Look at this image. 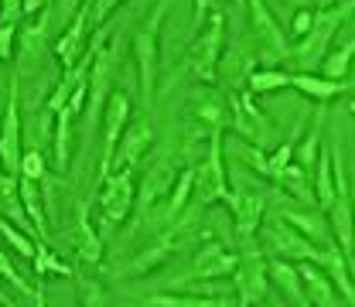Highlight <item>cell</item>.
<instances>
[{
	"label": "cell",
	"instance_id": "1",
	"mask_svg": "<svg viewBox=\"0 0 355 307\" xmlns=\"http://www.w3.org/2000/svg\"><path fill=\"white\" fill-rule=\"evenodd\" d=\"M352 10V3H345V7H328V10H318V21H314V28H311L308 35L301 38L297 48H291L287 51V58L301 69V72H311V69H318L324 58H328V44L331 38L338 35V24L345 21V14Z\"/></svg>",
	"mask_w": 355,
	"mask_h": 307
},
{
	"label": "cell",
	"instance_id": "2",
	"mask_svg": "<svg viewBox=\"0 0 355 307\" xmlns=\"http://www.w3.org/2000/svg\"><path fill=\"white\" fill-rule=\"evenodd\" d=\"M195 191H198L202 205H219V202L229 198V181H225V168H222L219 127L209 133V154H205V161L195 168Z\"/></svg>",
	"mask_w": 355,
	"mask_h": 307
},
{
	"label": "cell",
	"instance_id": "3",
	"mask_svg": "<svg viewBox=\"0 0 355 307\" xmlns=\"http://www.w3.org/2000/svg\"><path fill=\"white\" fill-rule=\"evenodd\" d=\"M127 116H130V96L123 92H113L106 99V116H103V157H99V177L113 175V157H116V147H120V137L127 130Z\"/></svg>",
	"mask_w": 355,
	"mask_h": 307
},
{
	"label": "cell",
	"instance_id": "4",
	"mask_svg": "<svg viewBox=\"0 0 355 307\" xmlns=\"http://www.w3.org/2000/svg\"><path fill=\"white\" fill-rule=\"evenodd\" d=\"M263 236H266V243L284 256V260H321V246L318 243H311L308 236L301 232V229H294L287 219H277V222H270L263 229Z\"/></svg>",
	"mask_w": 355,
	"mask_h": 307
},
{
	"label": "cell",
	"instance_id": "5",
	"mask_svg": "<svg viewBox=\"0 0 355 307\" xmlns=\"http://www.w3.org/2000/svg\"><path fill=\"white\" fill-rule=\"evenodd\" d=\"M266 260L263 253L257 249H246L239 256V266H236V297L239 304H260L266 301Z\"/></svg>",
	"mask_w": 355,
	"mask_h": 307
},
{
	"label": "cell",
	"instance_id": "6",
	"mask_svg": "<svg viewBox=\"0 0 355 307\" xmlns=\"http://www.w3.org/2000/svg\"><path fill=\"white\" fill-rule=\"evenodd\" d=\"M133 205V177L130 168L127 171H116L103 181V195H99V209H103V219H106V229L120 225L127 219Z\"/></svg>",
	"mask_w": 355,
	"mask_h": 307
},
{
	"label": "cell",
	"instance_id": "7",
	"mask_svg": "<svg viewBox=\"0 0 355 307\" xmlns=\"http://www.w3.org/2000/svg\"><path fill=\"white\" fill-rule=\"evenodd\" d=\"M0 157H3V171L21 175L24 171V154H21V116H17V82L7 92V106H3V137H0Z\"/></svg>",
	"mask_w": 355,
	"mask_h": 307
},
{
	"label": "cell",
	"instance_id": "8",
	"mask_svg": "<svg viewBox=\"0 0 355 307\" xmlns=\"http://www.w3.org/2000/svg\"><path fill=\"white\" fill-rule=\"evenodd\" d=\"M161 14H154V21L133 38V51H137V65H140V89H144V99L150 103L154 99V69H157V24H161Z\"/></svg>",
	"mask_w": 355,
	"mask_h": 307
},
{
	"label": "cell",
	"instance_id": "9",
	"mask_svg": "<svg viewBox=\"0 0 355 307\" xmlns=\"http://www.w3.org/2000/svg\"><path fill=\"white\" fill-rule=\"evenodd\" d=\"M301 280H304V294H308V304H321V307H335V304H345V301H338V287H335V280H331V273L324 270L321 263H314V260H301Z\"/></svg>",
	"mask_w": 355,
	"mask_h": 307
},
{
	"label": "cell",
	"instance_id": "10",
	"mask_svg": "<svg viewBox=\"0 0 355 307\" xmlns=\"http://www.w3.org/2000/svg\"><path fill=\"white\" fill-rule=\"evenodd\" d=\"M229 109H232V120H236V133L246 137L250 143H260L263 147V140L270 137V123H266L263 113L246 96H239V92L229 96Z\"/></svg>",
	"mask_w": 355,
	"mask_h": 307
},
{
	"label": "cell",
	"instance_id": "11",
	"mask_svg": "<svg viewBox=\"0 0 355 307\" xmlns=\"http://www.w3.org/2000/svg\"><path fill=\"white\" fill-rule=\"evenodd\" d=\"M222 24H225L222 14H212L209 31L202 35V42L195 44V51H191V69H195V76H198V79H209V82H212V76H216V62H219Z\"/></svg>",
	"mask_w": 355,
	"mask_h": 307
},
{
	"label": "cell",
	"instance_id": "12",
	"mask_svg": "<svg viewBox=\"0 0 355 307\" xmlns=\"http://www.w3.org/2000/svg\"><path fill=\"white\" fill-rule=\"evenodd\" d=\"M150 143H154V127H150L147 120H133L130 127L123 130V137H120V147H116L113 168L127 171L130 164H137V161L144 157V150H147Z\"/></svg>",
	"mask_w": 355,
	"mask_h": 307
},
{
	"label": "cell",
	"instance_id": "13",
	"mask_svg": "<svg viewBox=\"0 0 355 307\" xmlns=\"http://www.w3.org/2000/svg\"><path fill=\"white\" fill-rule=\"evenodd\" d=\"M225 202H229V209H232V216H236V232H239L243 239H250V236L263 225V198H260L257 191H236V195H229Z\"/></svg>",
	"mask_w": 355,
	"mask_h": 307
},
{
	"label": "cell",
	"instance_id": "14",
	"mask_svg": "<svg viewBox=\"0 0 355 307\" xmlns=\"http://www.w3.org/2000/svg\"><path fill=\"white\" fill-rule=\"evenodd\" d=\"M89 14H92V0L76 10V21L69 24V31L58 42V62H62V69H72V65L83 62V38H86V31H89L86 24H92Z\"/></svg>",
	"mask_w": 355,
	"mask_h": 307
},
{
	"label": "cell",
	"instance_id": "15",
	"mask_svg": "<svg viewBox=\"0 0 355 307\" xmlns=\"http://www.w3.org/2000/svg\"><path fill=\"white\" fill-rule=\"evenodd\" d=\"M236 266H239V260H236L232 253H225L219 243H209V246L198 249V256H195V263H191V277H195V280H216V277L232 273Z\"/></svg>",
	"mask_w": 355,
	"mask_h": 307
},
{
	"label": "cell",
	"instance_id": "16",
	"mask_svg": "<svg viewBox=\"0 0 355 307\" xmlns=\"http://www.w3.org/2000/svg\"><path fill=\"white\" fill-rule=\"evenodd\" d=\"M250 3V14H253V24H257V31L263 35V42L270 51H277V58H287V38H284V31L277 28V21H273V14L263 7V0H246Z\"/></svg>",
	"mask_w": 355,
	"mask_h": 307
},
{
	"label": "cell",
	"instance_id": "17",
	"mask_svg": "<svg viewBox=\"0 0 355 307\" xmlns=\"http://www.w3.org/2000/svg\"><path fill=\"white\" fill-rule=\"evenodd\" d=\"M280 219H287L291 225H294V229H301L311 243H318L321 249H328V246H338V243H335V232H331V222L324 225V222L318 219V216H308V212H291V209H284V212H280Z\"/></svg>",
	"mask_w": 355,
	"mask_h": 307
},
{
	"label": "cell",
	"instance_id": "18",
	"mask_svg": "<svg viewBox=\"0 0 355 307\" xmlns=\"http://www.w3.org/2000/svg\"><path fill=\"white\" fill-rule=\"evenodd\" d=\"M270 277L277 280V287L284 290V297L291 304H308V294H304V280H301V270L287 260H273L270 263Z\"/></svg>",
	"mask_w": 355,
	"mask_h": 307
},
{
	"label": "cell",
	"instance_id": "19",
	"mask_svg": "<svg viewBox=\"0 0 355 307\" xmlns=\"http://www.w3.org/2000/svg\"><path fill=\"white\" fill-rule=\"evenodd\" d=\"M314 202L328 212L335 205V164L331 154H318V168H314Z\"/></svg>",
	"mask_w": 355,
	"mask_h": 307
},
{
	"label": "cell",
	"instance_id": "20",
	"mask_svg": "<svg viewBox=\"0 0 355 307\" xmlns=\"http://www.w3.org/2000/svg\"><path fill=\"white\" fill-rule=\"evenodd\" d=\"M291 86L294 89H301L304 96H311V99H335L342 89H345V82H338V79H318V76H311V72H294L291 76Z\"/></svg>",
	"mask_w": 355,
	"mask_h": 307
},
{
	"label": "cell",
	"instance_id": "21",
	"mask_svg": "<svg viewBox=\"0 0 355 307\" xmlns=\"http://www.w3.org/2000/svg\"><path fill=\"white\" fill-rule=\"evenodd\" d=\"M76 249H79V256H83L86 263H96V260L103 256V243H99V236L92 232L86 205H79V219H76Z\"/></svg>",
	"mask_w": 355,
	"mask_h": 307
},
{
	"label": "cell",
	"instance_id": "22",
	"mask_svg": "<svg viewBox=\"0 0 355 307\" xmlns=\"http://www.w3.org/2000/svg\"><path fill=\"white\" fill-rule=\"evenodd\" d=\"M72 120H76V109H72V106H62V109L55 113V168H58V171H65V168H69Z\"/></svg>",
	"mask_w": 355,
	"mask_h": 307
},
{
	"label": "cell",
	"instance_id": "23",
	"mask_svg": "<svg viewBox=\"0 0 355 307\" xmlns=\"http://www.w3.org/2000/svg\"><path fill=\"white\" fill-rule=\"evenodd\" d=\"M168 188H175V171L168 168V161H161L157 171H150V175L144 177L140 202H144V205H154V202H161V198L168 195Z\"/></svg>",
	"mask_w": 355,
	"mask_h": 307
},
{
	"label": "cell",
	"instance_id": "24",
	"mask_svg": "<svg viewBox=\"0 0 355 307\" xmlns=\"http://www.w3.org/2000/svg\"><path fill=\"white\" fill-rule=\"evenodd\" d=\"M86 72H89V58H83L79 65H72V69H65V76H62V82H58V89L51 92V99H48V109H62L69 99H72V92L79 89V82H86Z\"/></svg>",
	"mask_w": 355,
	"mask_h": 307
},
{
	"label": "cell",
	"instance_id": "25",
	"mask_svg": "<svg viewBox=\"0 0 355 307\" xmlns=\"http://www.w3.org/2000/svg\"><path fill=\"white\" fill-rule=\"evenodd\" d=\"M99 55V62L92 65V76H89V103H92V113H99V103H103V96H106V79H110V65H113V58H110V51L103 48V51H96Z\"/></svg>",
	"mask_w": 355,
	"mask_h": 307
},
{
	"label": "cell",
	"instance_id": "26",
	"mask_svg": "<svg viewBox=\"0 0 355 307\" xmlns=\"http://www.w3.org/2000/svg\"><path fill=\"white\" fill-rule=\"evenodd\" d=\"M17 188H21V202H24V209H28V219H31V225H35V232H38V236H44V216H42V205H38V188H35V177L21 175Z\"/></svg>",
	"mask_w": 355,
	"mask_h": 307
},
{
	"label": "cell",
	"instance_id": "27",
	"mask_svg": "<svg viewBox=\"0 0 355 307\" xmlns=\"http://www.w3.org/2000/svg\"><path fill=\"white\" fill-rule=\"evenodd\" d=\"M352 55H355V35L345 44H342L335 55H328V58L321 62V72H324V79H345V72H349V65H352Z\"/></svg>",
	"mask_w": 355,
	"mask_h": 307
},
{
	"label": "cell",
	"instance_id": "28",
	"mask_svg": "<svg viewBox=\"0 0 355 307\" xmlns=\"http://www.w3.org/2000/svg\"><path fill=\"white\" fill-rule=\"evenodd\" d=\"M321 123H324V116H318V123L311 127L308 140L301 143V150H297V164L304 168V175L314 177V168H318V140H321Z\"/></svg>",
	"mask_w": 355,
	"mask_h": 307
},
{
	"label": "cell",
	"instance_id": "29",
	"mask_svg": "<svg viewBox=\"0 0 355 307\" xmlns=\"http://www.w3.org/2000/svg\"><path fill=\"white\" fill-rule=\"evenodd\" d=\"M291 86V76L284 69H257L250 76V89L253 92H273V89H284Z\"/></svg>",
	"mask_w": 355,
	"mask_h": 307
},
{
	"label": "cell",
	"instance_id": "30",
	"mask_svg": "<svg viewBox=\"0 0 355 307\" xmlns=\"http://www.w3.org/2000/svg\"><path fill=\"white\" fill-rule=\"evenodd\" d=\"M236 157H239V161H246L253 171H260V175L270 177V157L263 154V147H260V143H236Z\"/></svg>",
	"mask_w": 355,
	"mask_h": 307
},
{
	"label": "cell",
	"instance_id": "31",
	"mask_svg": "<svg viewBox=\"0 0 355 307\" xmlns=\"http://www.w3.org/2000/svg\"><path fill=\"white\" fill-rule=\"evenodd\" d=\"M0 229H3V239H7V243H10V246H14V249H17L21 256H28V260H35V256H38V249H35V243H31V239H28L24 232H17V229L10 225V219L3 222Z\"/></svg>",
	"mask_w": 355,
	"mask_h": 307
},
{
	"label": "cell",
	"instance_id": "32",
	"mask_svg": "<svg viewBox=\"0 0 355 307\" xmlns=\"http://www.w3.org/2000/svg\"><path fill=\"white\" fill-rule=\"evenodd\" d=\"M0 270H3L7 283H14V287H17V294H24V297H28V301H35V304H44L42 294H38V290H31V287H28V283H24V280H21L17 273H14V266H10V256H0Z\"/></svg>",
	"mask_w": 355,
	"mask_h": 307
},
{
	"label": "cell",
	"instance_id": "33",
	"mask_svg": "<svg viewBox=\"0 0 355 307\" xmlns=\"http://www.w3.org/2000/svg\"><path fill=\"white\" fill-rule=\"evenodd\" d=\"M35 270H38V277H44V273H58V277H69V273H72V270H69V266L65 263H58V260H55V256H51V253H48V249H38V256H35Z\"/></svg>",
	"mask_w": 355,
	"mask_h": 307
},
{
	"label": "cell",
	"instance_id": "34",
	"mask_svg": "<svg viewBox=\"0 0 355 307\" xmlns=\"http://www.w3.org/2000/svg\"><path fill=\"white\" fill-rule=\"evenodd\" d=\"M291 154H294V143H280V147H277V154L270 157V177H277L291 164Z\"/></svg>",
	"mask_w": 355,
	"mask_h": 307
},
{
	"label": "cell",
	"instance_id": "35",
	"mask_svg": "<svg viewBox=\"0 0 355 307\" xmlns=\"http://www.w3.org/2000/svg\"><path fill=\"white\" fill-rule=\"evenodd\" d=\"M21 175L35 177V181H42L44 177V161H42L38 150H28V154H24V171H21Z\"/></svg>",
	"mask_w": 355,
	"mask_h": 307
},
{
	"label": "cell",
	"instance_id": "36",
	"mask_svg": "<svg viewBox=\"0 0 355 307\" xmlns=\"http://www.w3.org/2000/svg\"><path fill=\"white\" fill-rule=\"evenodd\" d=\"M314 21H318V14H311V10H297V17H294V24H291V35H297V38H304L311 28H314Z\"/></svg>",
	"mask_w": 355,
	"mask_h": 307
},
{
	"label": "cell",
	"instance_id": "37",
	"mask_svg": "<svg viewBox=\"0 0 355 307\" xmlns=\"http://www.w3.org/2000/svg\"><path fill=\"white\" fill-rule=\"evenodd\" d=\"M144 304L150 307H188V297L181 294V297H175V294H150Z\"/></svg>",
	"mask_w": 355,
	"mask_h": 307
},
{
	"label": "cell",
	"instance_id": "38",
	"mask_svg": "<svg viewBox=\"0 0 355 307\" xmlns=\"http://www.w3.org/2000/svg\"><path fill=\"white\" fill-rule=\"evenodd\" d=\"M116 3H120V0H92V14H89V21H92V24H103V21L113 14Z\"/></svg>",
	"mask_w": 355,
	"mask_h": 307
},
{
	"label": "cell",
	"instance_id": "39",
	"mask_svg": "<svg viewBox=\"0 0 355 307\" xmlns=\"http://www.w3.org/2000/svg\"><path fill=\"white\" fill-rule=\"evenodd\" d=\"M14 21H3V28H0V55L3 58H10L14 55Z\"/></svg>",
	"mask_w": 355,
	"mask_h": 307
},
{
	"label": "cell",
	"instance_id": "40",
	"mask_svg": "<svg viewBox=\"0 0 355 307\" xmlns=\"http://www.w3.org/2000/svg\"><path fill=\"white\" fill-rule=\"evenodd\" d=\"M198 116H202V120H209L212 127H219L222 123V106L216 103V99H209V103H202V106H198Z\"/></svg>",
	"mask_w": 355,
	"mask_h": 307
},
{
	"label": "cell",
	"instance_id": "41",
	"mask_svg": "<svg viewBox=\"0 0 355 307\" xmlns=\"http://www.w3.org/2000/svg\"><path fill=\"white\" fill-rule=\"evenodd\" d=\"M24 212H28V209L17 205L14 195H3V216H7V219H17V225H24Z\"/></svg>",
	"mask_w": 355,
	"mask_h": 307
},
{
	"label": "cell",
	"instance_id": "42",
	"mask_svg": "<svg viewBox=\"0 0 355 307\" xmlns=\"http://www.w3.org/2000/svg\"><path fill=\"white\" fill-rule=\"evenodd\" d=\"M17 14H24V0H7L3 3V21H14Z\"/></svg>",
	"mask_w": 355,
	"mask_h": 307
},
{
	"label": "cell",
	"instance_id": "43",
	"mask_svg": "<svg viewBox=\"0 0 355 307\" xmlns=\"http://www.w3.org/2000/svg\"><path fill=\"white\" fill-rule=\"evenodd\" d=\"M212 3L216 0H195V28H202V21H205V14H209Z\"/></svg>",
	"mask_w": 355,
	"mask_h": 307
},
{
	"label": "cell",
	"instance_id": "44",
	"mask_svg": "<svg viewBox=\"0 0 355 307\" xmlns=\"http://www.w3.org/2000/svg\"><path fill=\"white\" fill-rule=\"evenodd\" d=\"M86 0H58V10H62V17H69L72 10H79Z\"/></svg>",
	"mask_w": 355,
	"mask_h": 307
},
{
	"label": "cell",
	"instance_id": "45",
	"mask_svg": "<svg viewBox=\"0 0 355 307\" xmlns=\"http://www.w3.org/2000/svg\"><path fill=\"white\" fill-rule=\"evenodd\" d=\"M48 0H24V14H35V10H42Z\"/></svg>",
	"mask_w": 355,
	"mask_h": 307
},
{
	"label": "cell",
	"instance_id": "46",
	"mask_svg": "<svg viewBox=\"0 0 355 307\" xmlns=\"http://www.w3.org/2000/svg\"><path fill=\"white\" fill-rule=\"evenodd\" d=\"M328 7H335V0H318V10H328Z\"/></svg>",
	"mask_w": 355,
	"mask_h": 307
},
{
	"label": "cell",
	"instance_id": "47",
	"mask_svg": "<svg viewBox=\"0 0 355 307\" xmlns=\"http://www.w3.org/2000/svg\"><path fill=\"white\" fill-rule=\"evenodd\" d=\"M349 270H352V273H355V249H352V253H349Z\"/></svg>",
	"mask_w": 355,
	"mask_h": 307
},
{
	"label": "cell",
	"instance_id": "48",
	"mask_svg": "<svg viewBox=\"0 0 355 307\" xmlns=\"http://www.w3.org/2000/svg\"><path fill=\"white\" fill-rule=\"evenodd\" d=\"M287 3H297V7H304V3H308V0H287Z\"/></svg>",
	"mask_w": 355,
	"mask_h": 307
},
{
	"label": "cell",
	"instance_id": "49",
	"mask_svg": "<svg viewBox=\"0 0 355 307\" xmlns=\"http://www.w3.org/2000/svg\"><path fill=\"white\" fill-rule=\"evenodd\" d=\"M352 113H355V99H352Z\"/></svg>",
	"mask_w": 355,
	"mask_h": 307
},
{
	"label": "cell",
	"instance_id": "50",
	"mask_svg": "<svg viewBox=\"0 0 355 307\" xmlns=\"http://www.w3.org/2000/svg\"><path fill=\"white\" fill-rule=\"evenodd\" d=\"M352 202H355V198H352Z\"/></svg>",
	"mask_w": 355,
	"mask_h": 307
}]
</instances>
